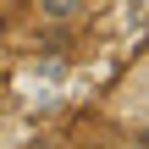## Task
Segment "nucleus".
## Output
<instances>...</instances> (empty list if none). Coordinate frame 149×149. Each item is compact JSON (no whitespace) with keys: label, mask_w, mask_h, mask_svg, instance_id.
Returning <instances> with one entry per match:
<instances>
[{"label":"nucleus","mask_w":149,"mask_h":149,"mask_svg":"<svg viewBox=\"0 0 149 149\" xmlns=\"http://www.w3.org/2000/svg\"><path fill=\"white\" fill-rule=\"evenodd\" d=\"M83 6H88V0H33V17H39V22H55V28H61V22L83 17Z\"/></svg>","instance_id":"f257e3e1"},{"label":"nucleus","mask_w":149,"mask_h":149,"mask_svg":"<svg viewBox=\"0 0 149 149\" xmlns=\"http://www.w3.org/2000/svg\"><path fill=\"white\" fill-rule=\"evenodd\" d=\"M0 55H6V39H0Z\"/></svg>","instance_id":"f03ea898"}]
</instances>
